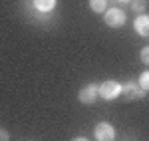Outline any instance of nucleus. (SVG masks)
Listing matches in <instances>:
<instances>
[{
  "mask_svg": "<svg viewBox=\"0 0 149 141\" xmlns=\"http://www.w3.org/2000/svg\"><path fill=\"white\" fill-rule=\"evenodd\" d=\"M119 95H121V83H117L115 80H107V82L100 83V97L111 101Z\"/></svg>",
  "mask_w": 149,
  "mask_h": 141,
  "instance_id": "obj_1",
  "label": "nucleus"
},
{
  "mask_svg": "<svg viewBox=\"0 0 149 141\" xmlns=\"http://www.w3.org/2000/svg\"><path fill=\"white\" fill-rule=\"evenodd\" d=\"M97 95H100V85H97V83H88V85H84V88L80 90L78 99H80L81 103L90 106V103H95Z\"/></svg>",
  "mask_w": 149,
  "mask_h": 141,
  "instance_id": "obj_2",
  "label": "nucleus"
},
{
  "mask_svg": "<svg viewBox=\"0 0 149 141\" xmlns=\"http://www.w3.org/2000/svg\"><path fill=\"white\" fill-rule=\"evenodd\" d=\"M103 20H105V24L109 28H121L125 24V14H123V10H119V8H109V10H105V14H103Z\"/></svg>",
  "mask_w": 149,
  "mask_h": 141,
  "instance_id": "obj_3",
  "label": "nucleus"
},
{
  "mask_svg": "<svg viewBox=\"0 0 149 141\" xmlns=\"http://www.w3.org/2000/svg\"><path fill=\"white\" fill-rule=\"evenodd\" d=\"M93 135H95V139H97V141H113L115 139V129H113V125H111V123L102 121V123H97V125H95Z\"/></svg>",
  "mask_w": 149,
  "mask_h": 141,
  "instance_id": "obj_4",
  "label": "nucleus"
},
{
  "mask_svg": "<svg viewBox=\"0 0 149 141\" xmlns=\"http://www.w3.org/2000/svg\"><path fill=\"white\" fill-rule=\"evenodd\" d=\"M121 94L125 95L127 99H143L147 92L137 82H127L125 85H121Z\"/></svg>",
  "mask_w": 149,
  "mask_h": 141,
  "instance_id": "obj_5",
  "label": "nucleus"
},
{
  "mask_svg": "<svg viewBox=\"0 0 149 141\" xmlns=\"http://www.w3.org/2000/svg\"><path fill=\"white\" fill-rule=\"evenodd\" d=\"M133 30L143 38H149V16L147 14H139L133 22Z\"/></svg>",
  "mask_w": 149,
  "mask_h": 141,
  "instance_id": "obj_6",
  "label": "nucleus"
},
{
  "mask_svg": "<svg viewBox=\"0 0 149 141\" xmlns=\"http://www.w3.org/2000/svg\"><path fill=\"white\" fill-rule=\"evenodd\" d=\"M54 6H56V0H34V8L38 12H44V14L52 12Z\"/></svg>",
  "mask_w": 149,
  "mask_h": 141,
  "instance_id": "obj_7",
  "label": "nucleus"
},
{
  "mask_svg": "<svg viewBox=\"0 0 149 141\" xmlns=\"http://www.w3.org/2000/svg\"><path fill=\"white\" fill-rule=\"evenodd\" d=\"M90 8L95 14H105V10H107V0H90Z\"/></svg>",
  "mask_w": 149,
  "mask_h": 141,
  "instance_id": "obj_8",
  "label": "nucleus"
},
{
  "mask_svg": "<svg viewBox=\"0 0 149 141\" xmlns=\"http://www.w3.org/2000/svg\"><path fill=\"white\" fill-rule=\"evenodd\" d=\"M137 83L143 88V90H145V92H149V70L143 72V74L139 76V82H137Z\"/></svg>",
  "mask_w": 149,
  "mask_h": 141,
  "instance_id": "obj_9",
  "label": "nucleus"
},
{
  "mask_svg": "<svg viewBox=\"0 0 149 141\" xmlns=\"http://www.w3.org/2000/svg\"><path fill=\"white\" fill-rule=\"evenodd\" d=\"M131 10L133 12H145V0H131Z\"/></svg>",
  "mask_w": 149,
  "mask_h": 141,
  "instance_id": "obj_10",
  "label": "nucleus"
},
{
  "mask_svg": "<svg viewBox=\"0 0 149 141\" xmlns=\"http://www.w3.org/2000/svg\"><path fill=\"white\" fill-rule=\"evenodd\" d=\"M139 60H141L145 66H149V46L141 48V52H139Z\"/></svg>",
  "mask_w": 149,
  "mask_h": 141,
  "instance_id": "obj_11",
  "label": "nucleus"
},
{
  "mask_svg": "<svg viewBox=\"0 0 149 141\" xmlns=\"http://www.w3.org/2000/svg\"><path fill=\"white\" fill-rule=\"evenodd\" d=\"M0 141H10V133L6 129H0Z\"/></svg>",
  "mask_w": 149,
  "mask_h": 141,
  "instance_id": "obj_12",
  "label": "nucleus"
},
{
  "mask_svg": "<svg viewBox=\"0 0 149 141\" xmlns=\"http://www.w3.org/2000/svg\"><path fill=\"white\" fill-rule=\"evenodd\" d=\"M72 141H90V139H88V137H74Z\"/></svg>",
  "mask_w": 149,
  "mask_h": 141,
  "instance_id": "obj_13",
  "label": "nucleus"
},
{
  "mask_svg": "<svg viewBox=\"0 0 149 141\" xmlns=\"http://www.w3.org/2000/svg\"><path fill=\"white\" fill-rule=\"evenodd\" d=\"M117 2H123V4H125V2H131V0H117Z\"/></svg>",
  "mask_w": 149,
  "mask_h": 141,
  "instance_id": "obj_14",
  "label": "nucleus"
}]
</instances>
